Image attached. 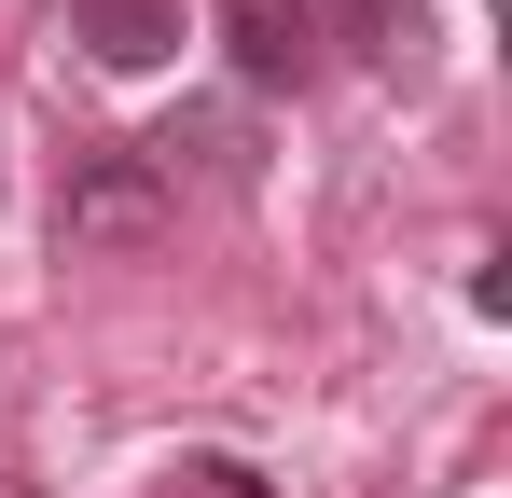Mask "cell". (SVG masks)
<instances>
[{"label": "cell", "instance_id": "2", "mask_svg": "<svg viewBox=\"0 0 512 498\" xmlns=\"http://www.w3.org/2000/svg\"><path fill=\"white\" fill-rule=\"evenodd\" d=\"M208 28H222V56H236V83H250V97H305V83L333 70L319 0H222Z\"/></svg>", "mask_w": 512, "mask_h": 498}, {"label": "cell", "instance_id": "1", "mask_svg": "<svg viewBox=\"0 0 512 498\" xmlns=\"http://www.w3.org/2000/svg\"><path fill=\"white\" fill-rule=\"evenodd\" d=\"M167 208H180V194L139 166V139H125V153H84V166H70L56 236H70V249H153V236H167Z\"/></svg>", "mask_w": 512, "mask_h": 498}, {"label": "cell", "instance_id": "3", "mask_svg": "<svg viewBox=\"0 0 512 498\" xmlns=\"http://www.w3.org/2000/svg\"><path fill=\"white\" fill-rule=\"evenodd\" d=\"M70 42L97 70H167L180 56V0H70Z\"/></svg>", "mask_w": 512, "mask_h": 498}, {"label": "cell", "instance_id": "4", "mask_svg": "<svg viewBox=\"0 0 512 498\" xmlns=\"http://www.w3.org/2000/svg\"><path fill=\"white\" fill-rule=\"evenodd\" d=\"M319 42H346V56H374V70H416L429 14H416V0H319Z\"/></svg>", "mask_w": 512, "mask_h": 498}]
</instances>
